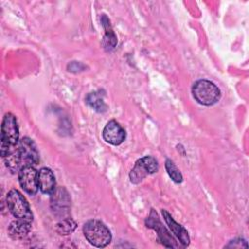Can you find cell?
<instances>
[{"label":"cell","mask_w":249,"mask_h":249,"mask_svg":"<svg viewBox=\"0 0 249 249\" xmlns=\"http://www.w3.org/2000/svg\"><path fill=\"white\" fill-rule=\"evenodd\" d=\"M194 98L201 105L210 106L217 103L221 97V91L218 87L208 80H198L192 88Z\"/></svg>","instance_id":"obj_3"},{"label":"cell","mask_w":249,"mask_h":249,"mask_svg":"<svg viewBox=\"0 0 249 249\" xmlns=\"http://www.w3.org/2000/svg\"><path fill=\"white\" fill-rule=\"evenodd\" d=\"M77 228V223L71 218L61 219L55 225V231L60 235H68L72 233Z\"/></svg>","instance_id":"obj_16"},{"label":"cell","mask_w":249,"mask_h":249,"mask_svg":"<svg viewBox=\"0 0 249 249\" xmlns=\"http://www.w3.org/2000/svg\"><path fill=\"white\" fill-rule=\"evenodd\" d=\"M227 247H235V248H247L248 247V244L247 242L242 239V238H236V239H233L231 241H230V243L227 245Z\"/></svg>","instance_id":"obj_19"},{"label":"cell","mask_w":249,"mask_h":249,"mask_svg":"<svg viewBox=\"0 0 249 249\" xmlns=\"http://www.w3.org/2000/svg\"><path fill=\"white\" fill-rule=\"evenodd\" d=\"M103 139L114 146L122 144L125 139V130L124 127L115 120L109 121L102 131Z\"/></svg>","instance_id":"obj_10"},{"label":"cell","mask_w":249,"mask_h":249,"mask_svg":"<svg viewBox=\"0 0 249 249\" xmlns=\"http://www.w3.org/2000/svg\"><path fill=\"white\" fill-rule=\"evenodd\" d=\"M6 203L8 209L16 219H20L28 222L33 221V214L30 209L29 203L19 191L16 189L9 191L6 196Z\"/></svg>","instance_id":"obj_4"},{"label":"cell","mask_w":249,"mask_h":249,"mask_svg":"<svg viewBox=\"0 0 249 249\" xmlns=\"http://www.w3.org/2000/svg\"><path fill=\"white\" fill-rule=\"evenodd\" d=\"M85 65L80 62V61H72L67 65V70L69 72H73V73H78L81 71H84L85 69Z\"/></svg>","instance_id":"obj_18"},{"label":"cell","mask_w":249,"mask_h":249,"mask_svg":"<svg viewBox=\"0 0 249 249\" xmlns=\"http://www.w3.org/2000/svg\"><path fill=\"white\" fill-rule=\"evenodd\" d=\"M145 224L147 228L153 229L158 235L159 241L161 242V244L167 248H179L180 245L177 243L176 239L171 235V233L168 231V230L162 225L160 219L159 218V215L154 209H151L149 216L147 217Z\"/></svg>","instance_id":"obj_5"},{"label":"cell","mask_w":249,"mask_h":249,"mask_svg":"<svg viewBox=\"0 0 249 249\" xmlns=\"http://www.w3.org/2000/svg\"><path fill=\"white\" fill-rule=\"evenodd\" d=\"M70 196L67 190L63 187H57L51 194V208L53 213L61 218H68L70 210Z\"/></svg>","instance_id":"obj_7"},{"label":"cell","mask_w":249,"mask_h":249,"mask_svg":"<svg viewBox=\"0 0 249 249\" xmlns=\"http://www.w3.org/2000/svg\"><path fill=\"white\" fill-rule=\"evenodd\" d=\"M38 185L40 191L46 195H51L55 190V177L51 168L42 167L38 171Z\"/></svg>","instance_id":"obj_12"},{"label":"cell","mask_w":249,"mask_h":249,"mask_svg":"<svg viewBox=\"0 0 249 249\" xmlns=\"http://www.w3.org/2000/svg\"><path fill=\"white\" fill-rule=\"evenodd\" d=\"M101 23H102V26L104 27L105 29V34L103 36V40H102V45L104 47V49L106 51H111L113 50L116 45H117V36L115 34V32L113 31V28L110 24V20L109 18L105 16V15H102L101 16Z\"/></svg>","instance_id":"obj_14"},{"label":"cell","mask_w":249,"mask_h":249,"mask_svg":"<svg viewBox=\"0 0 249 249\" xmlns=\"http://www.w3.org/2000/svg\"><path fill=\"white\" fill-rule=\"evenodd\" d=\"M19 141V130L17 118L12 113L5 114L1 125L0 153L4 158L8 152L18 145Z\"/></svg>","instance_id":"obj_1"},{"label":"cell","mask_w":249,"mask_h":249,"mask_svg":"<svg viewBox=\"0 0 249 249\" xmlns=\"http://www.w3.org/2000/svg\"><path fill=\"white\" fill-rule=\"evenodd\" d=\"M31 223L28 221L16 219L11 222L8 227V234L12 239H22L25 237L31 230Z\"/></svg>","instance_id":"obj_13"},{"label":"cell","mask_w":249,"mask_h":249,"mask_svg":"<svg viewBox=\"0 0 249 249\" xmlns=\"http://www.w3.org/2000/svg\"><path fill=\"white\" fill-rule=\"evenodd\" d=\"M165 169L167 171V174L169 175V177L171 178V180L176 183L179 184L183 181V176L182 173L180 172V170L178 169V167L175 165V163L173 162V160L167 159L165 160Z\"/></svg>","instance_id":"obj_17"},{"label":"cell","mask_w":249,"mask_h":249,"mask_svg":"<svg viewBox=\"0 0 249 249\" xmlns=\"http://www.w3.org/2000/svg\"><path fill=\"white\" fill-rule=\"evenodd\" d=\"M86 102L94 111L98 113H103L107 110V104L104 101V93L101 90H96L89 92L86 96Z\"/></svg>","instance_id":"obj_15"},{"label":"cell","mask_w":249,"mask_h":249,"mask_svg":"<svg viewBox=\"0 0 249 249\" xmlns=\"http://www.w3.org/2000/svg\"><path fill=\"white\" fill-rule=\"evenodd\" d=\"M161 213L165 223L169 227L172 233L177 237L182 247H187L190 244V236L187 230L182 225L178 224L165 209H162Z\"/></svg>","instance_id":"obj_11"},{"label":"cell","mask_w":249,"mask_h":249,"mask_svg":"<svg viewBox=\"0 0 249 249\" xmlns=\"http://www.w3.org/2000/svg\"><path fill=\"white\" fill-rule=\"evenodd\" d=\"M21 166H34L39 162V153L35 143L29 137H22L18 143ZM21 167V168H22Z\"/></svg>","instance_id":"obj_8"},{"label":"cell","mask_w":249,"mask_h":249,"mask_svg":"<svg viewBox=\"0 0 249 249\" xmlns=\"http://www.w3.org/2000/svg\"><path fill=\"white\" fill-rule=\"evenodd\" d=\"M86 239L95 247H105L112 240V234L107 226L99 220H89L83 226Z\"/></svg>","instance_id":"obj_2"},{"label":"cell","mask_w":249,"mask_h":249,"mask_svg":"<svg viewBox=\"0 0 249 249\" xmlns=\"http://www.w3.org/2000/svg\"><path fill=\"white\" fill-rule=\"evenodd\" d=\"M20 187L28 195H35L39 190L38 171L34 166H24L18 172Z\"/></svg>","instance_id":"obj_9"},{"label":"cell","mask_w":249,"mask_h":249,"mask_svg":"<svg viewBox=\"0 0 249 249\" xmlns=\"http://www.w3.org/2000/svg\"><path fill=\"white\" fill-rule=\"evenodd\" d=\"M159 170L158 160L151 156H145L139 159L129 173V180L133 184H139L146 176Z\"/></svg>","instance_id":"obj_6"}]
</instances>
